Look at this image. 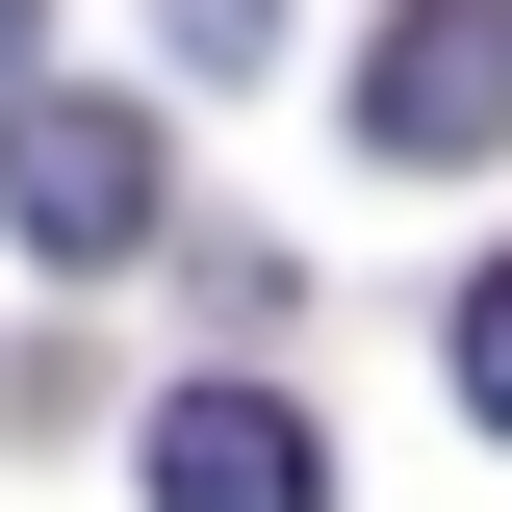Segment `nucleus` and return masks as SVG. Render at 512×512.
I'll list each match as a JSON object with an SVG mask.
<instances>
[{"instance_id":"4","label":"nucleus","mask_w":512,"mask_h":512,"mask_svg":"<svg viewBox=\"0 0 512 512\" xmlns=\"http://www.w3.org/2000/svg\"><path fill=\"white\" fill-rule=\"evenodd\" d=\"M461 410H487V436H512V256H487V282H461Z\"/></svg>"},{"instance_id":"1","label":"nucleus","mask_w":512,"mask_h":512,"mask_svg":"<svg viewBox=\"0 0 512 512\" xmlns=\"http://www.w3.org/2000/svg\"><path fill=\"white\" fill-rule=\"evenodd\" d=\"M0 231L26 256H154V103L26 77V103H0Z\"/></svg>"},{"instance_id":"2","label":"nucleus","mask_w":512,"mask_h":512,"mask_svg":"<svg viewBox=\"0 0 512 512\" xmlns=\"http://www.w3.org/2000/svg\"><path fill=\"white\" fill-rule=\"evenodd\" d=\"M359 154H410V180L512 154V0H410V26H359Z\"/></svg>"},{"instance_id":"3","label":"nucleus","mask_w":512,"mask_h":512,"mask_svg":"<svg viewBox=\"0 0 512 512\" xmlns=\"http://www.w3.org/2000/svg\"><path fill=\"white\" fill-rule=\"evenodd\" d=\"M128 487H154V512H333V461H308L282 384H180V410L128 436Z\"/></svg>"},{"instance_id":"5","label":"nucleus","mask_w":512,"mask_h":512,"mask_svg":"<svg viewBox=\"0 0 512 512\" xmlns=\"http://www.w3.org/2000/svg\"><path fill=\"white\" fill-rule=\"evenodd\" d=\"M154 26H180L205 77H256V52H282V0H154Z\"/></svg>"},{"instance_id":"6","label":"nucleus","mask_w":512,"mask_h":512,"mask_svg":"<svg viewBox=\"0 0 512 512\" xmlns=\"http://www.w3.org/2000/svg\"><path fill=\"white\" fill-rule=\"evenodd\" d=\"M0 103H26V0H0Z\"/></svg>"}]
</instances>
